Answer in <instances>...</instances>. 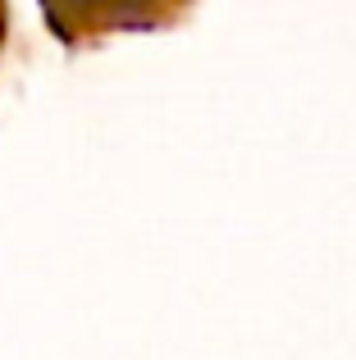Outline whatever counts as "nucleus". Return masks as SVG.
<instances>
[{
    "mask_svg": "<svg viewBox=\"0 0 356 360\" xmlns=\"http://www.w3.org/2000/svg\"><path fill=\"white\" fill-rule=\"evenodd\" d=\"M46 18L64 37L82 27H151L165 18L170 0H42Z\"/></svg>",
    "mask_w": 356,
    "mask_h": 360,
    "instance_id": "f257e3e1",
    "label": "nucleus"
}]
</instances>
